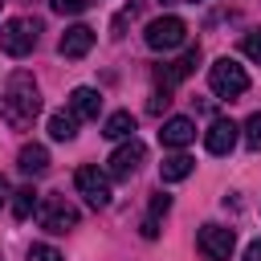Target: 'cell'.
<instances>
[{"label": "cell", "mask_w": 261, "mask_h": 261, "mask_svg": "<svg viewBox=\"0 0 261 261\" xmlns=\"http://www.w3.org/2000/svg\"><path fill=\"white\" fill-rule=\"evenodd\" d=\"M41 114V94H37V82L29 73H12L4 94H0V118L16 130H24L33 118Z\"/></svg>", "instance_id": "obj_1"}, {"label": "cell", "mask_w": 261, "mask_h": 261, "mask_svg": "<svg viewBox=\"0 0 261 261\" xmlns=\"http://www.w3.org/2000/svg\"><path fill=\"white\" fill-rule=\"evenodd\" d=\"M208 86H212L216 98H241V94L249 90V73H245V65H237L232 57H220V61L208 65Z\"/></svg>", "instance_id": "obj_2"}, {"label": "cell", "mask_w": 261, "mask_h": 261, "mask_svg": "<svg viewBox=\"0 0 261 261\" xmlns=\"http://www.w3.org/2000/svg\"><path fill=\"white\" fill-rule=\"evenodd\" d=\"M37 33H41V24L29 20V16L4 20V24H0V49H4L8 57H29L33 45H37Z\"/></svg>", "instance_id": "obj_3"}, {"label": "cell", "mask_w": 261, "mask_h": 261, "mask_svg": "<svg viewBox=\"0 0 261 261\" xmlns=\"http://www.w3.org/2000/svg\"><path fill=\"white\" fill-rule=\"evenodd\" d=\"M184 37H188V24H184L179 16H155V20L143 29V41H147V49H155V53L179 49V45H184Z\"/></svg>", "instance_id": "obj_4"}, {"label": "cell", "mask_w": 261, "mask_h": 261, "mask_svg": "<svg viewBox=\"0 0 261 261\" xmlns=\"http://www.w3.org/2000/svg\"><path fill=\"white\" fill-rule=\"evenodd\" d=\"M37 220L49 232H69V228H77V208L65 196H45L41 208H37Z\"/></svg>", "instance_id": "obj_5"}, {"label": "cell", "mask_w": 261, "mask_h": 261, "mask_svg": "<svg viewBox=\"0 0 261 261\" xmlns=\"http://www.w3.org/2000/svg\"><path fill=\"white\" fill-rule=\"evenodd\" d=\"M196 249L208 257V261H228L232 249H237V232L224 228V224H204L196 232Z\"/></svg>", "instance_id": "obj_6"}, {"label": "cell", "mask_w": 261, "mask_h": 261, "mask_svg": "<svg viewBox=\"0 0 261 261\" xmlns=\"http://www.w3.org/2000/svg\"><path fill=\"white\" fill-rule=\"evenodd\" d=\"M143 159H147V147H143L139 139H126L122 147L110 151V159H106V175H110V179H130V175L139 171Z\"/></svg>", "instance_id": "obj_7"}, {"label": "cell", "mask_w": 261, "mask_h": 261, "mask_svg": "<svg viewBox=\"0 0 261 261\" xmlns=\"http://www.w3.org/2000/svg\"><path fill=\"white\" fill-rule=\"evenodd\" d=\"M73 184H77V192L86 196V204H90V208H106V204H110V175H106V171H98L94 163L77 167Z\"/></svg>", "instance_id": "obj_8"}, {"label": "cell", "mask_w": 261, "mask_h": 261, "mask_svg": "<svg viewBox=\"0 0 261 261\" xmlns=\"http://www.w3.org/2000/svg\"><path fill=\"white\" fill-rule=\"evenodd\" d=\"M237 139H241V126H237L232 118H212V126L204 130L208 155H228V151L237 147Z\"/></svg>", "instance_id": "obj_9"}, {"label": "cell", "mask_w": 261, "mask_h": 261, "mask_svg": "<svg viewBox=\"0 0 261 261\" xmlns=\"http://www.w3.org/2000/svg\"><path fill=\"white\" fill-rule=\"evenodd\" d=\"M90 49H94V29H90V24H73V29H65V33H61V41H57V53H61V57H69V61L86 57Z\"/></svg>", "instance_id": "obj_10"}, {"label": "cell", "mask_w": 261, "mask_h": 261, "mask_svg": "<svg viewBox=\"0 0 261 261\" xmlns=\"http://www.w3.org/2000/svg\"><path fill=\"white\" fill-rule=\"evenodd\" d=\"M196 61H200V45H196V49H188L179 61H171V65H159V69H155V82H159L163 90H171L175 82H184V77L192 73V65H196Z\"/></svg>", "instance_id": "obj_11"}, {"label": "cell", "mask_w": 261, "mask_h": 261, "mask_svg": "<svg viewBox=\"0 0 261 261\" xmlns=\"http://www.w3.org/2000/svg\"><path fill=\"white\" fill-rule=\"evenodd\" d=\"M98 110H102V94L94 90V86H77L73 94H69V114L82 122V118H98Z\"/></svg>", "instance_id": "obj_12"}, {"label": "cell", "mask_w": 261, "mask_h": 261, "mask_svg": "<svg viewBox=\"0 0 261 261\" xmlns=\"http://www.w3.org/2000/svg\"><path fill=\"white\" fill-rule=\"evenodd\" d=\"M192 139H196V122H192V118H184V114L167 118V122H163V130H159V143H163V147H188Z\"/></svg>", "instance_id": "obj_13"}, {"label": "cell", "mask_w": 261, "mask_h": 261, "mask_svg": "<svg viewBox=\"0 0 261 261\" xmlns=\"http://www.w3.org/2000/svg\"><path fill=\"white\" fill-rule=\"evenodd\" d=\"M16 167H20L24 175H45V171H49V151H45L41 143H24L20 155H16Z\"/></svg>", "instance_id": "obj_14"}, {"label": "cell", "mask_w": 261, "mask_h": 261, "mask_svg": "<svg viewBox=\"0 0 261 261\" xmlns=\"http://www.w3.org/2000/svg\"><path fill=\"white\" fill-rule=\"evenodd\" d=\"M192 167H196L192 155H167V159L159 163V179H163V184H179V179L192 175Z\"/></svg>", "instance_id": "obj_15"}, {"label": "cell", "mask_w": 261, "mask_h": 261, "mask_svg": "<svg viewBox=\"0 0 261 261\" xmlns=\"http://www.w3.org/2000/svg\"><path fill=\"white\" fill-rule=\"evenodd\" d=\"M37 208H41V192H37L33 184H24V188L12 192V216H16V220H29Z\"/></svg>", "instance_id": "obj_16"}, {"label": "cell", "mask_w": 261, "mask_h": 261, "mask_svg": "<svg viewBox=\"0 0 261 261\" xmlns=\"http://www.w3.org/2000/svg\"><path fill=\"white\" fill-rule=\"evenodd\" d=\"M102 135H106V139H135V114H130V110H114V114L102 122Z\"/></svg>", "instance_id": "obj_17"}, {"label": "cell", "mask_w": 261, "mask_h": 261, "mask_svg": "<svg viewBox=\"0 0 261 261\" xmlns=\"http://www.w3.org/2000/svg\"><path fill=\"white\" fill-rule=\"evenodd\" d=\"M77 135V118L69 114V110H57V114H49V139H57V143H69Z\"/></svg>", "instance_id": "obj_18"}, {"label": "cell", "mask_w": 261, "mask_h": 261, "mask_svg": "<svg viewBox=\"0 0 261 261\" xmlns=\"http://www.w3.org/2000/svg\"><path fill=\"white\" fill-rule=\"evenodd\" d=\"M241 130H245V147H249V151H261V110L249 114Z\"/></svg>", "instance_id": "obj_19"}, {"label": "cell", "mask_w": 261, "mask_h": 261, "mask_svg": "<svg viewBox=\"0 0 261 261\" xmlns=\"http://www.w3.org/2000/svg\"><path fill=\"white\" fill-rule=\"evenodd\" d=\"M241 53H245L249 61H257V65H261V29L245 33V41H241Z\"/></svg>", "instance_id": "obj_20"}, {"label": "cell", "mask_w": 261, "mask_h": 261, "mask_svg": "<svg viewBox=\"0 0 261 261\" xmlns=\"http://www.w3.org/2000/svg\"><path fill=\"white\" fill-rule=\"evenodd\" d=\"M49 4H53V12H65V16H77L90 8V0H49Z\"/></svg>", "instance_id": "obj_21"}, {"label": "cell", "mask_w": 261, "mask_h": 261, "mask_svg": "<svg viewBox=\"0 0 261 261\" xmlns=\"http://www.w3.org/2000/svg\"><path fill=\"white\" fill-rule=\"evenodd\" d=\"M29 261H65V257H61L53 245H33V249H29Z\"/></svg>", "instance_id": "obj_22"}, {"label": "cell", "mask_w": 261, "mask_h": 261, "mask_svg": "<svg viewBox=\"0 0 261 261\" xmlns=\"http://www.w3.org/2000/svg\"><path fill=\"white\" fill-rule=\"evenodd\" d=\"M167 208H171V196H163V192H159V196L151 200V212H147V216H155V220H159V216H163Z\"/></svg>", "instance_id": "obj_23"}, {"label": "cell", "mask_w": 261, "mask_h": 261, "mask_svg": "<svg viewBox=\"0 0 261 261\" xmlns=\"http://www.w3.org/2000/svg\"><path fill=\"white\" fill-rule=\"evenodd\" d=\"M167 102H171V94H167V90H155V98H151V114H159Z\"/></svg>", "instance_id": "obj_24"}, {"label": "cell", "mask_w": 261, "mask_h": 261, "mask_svg": "<svg viewBox=\"0 0 261 261\" xmlns=\"http://www.w3.org/2000/svg\"><path fill=\"white\" fill-rule=\"evenodd\" d=\"M143 237H147V241L159 237V220H155V216H143Z\"/></svg>", "instance_id": "obj_25"}, {"label": "cell", "mask_w": 261, "mask_h": 261, "mask_svg": "<svg viewBox=\"0 0 261 261\" xmlns=\"http://www.w3.org/2000/svg\"><path fill=\"white\" fill-rule=\"evenodd\" d=\"M245 261H261V241H253V245L245 249Z\"/></svg>", "instance_id": "obj_26"}, {"label": "cell", "mask_w": 261, "mask_h": 261, "mask_svg": "<svg viewBox=\"0 0 261 261\" xmlns=\"http://www.w3.org/2000/svg\"><path fill=\"white\" fill-rule=\"evenodd\" d=\"M8 200V184H4V175H0V204Z\"/></svg>", "instance_id": "obj_27"}, {"label": "cell", "mask_w": 261, "mask_h": 261, "mask_svg": "<svg viewBox=\"0 0 261 261\" xmlns=\"http://www.w3.org/2000/svg\"><path fill=\"white\" fill-rule=\"evenodd\" d=\"M163 4H179V0H163Z\"/></svg>", "instance_id": "obj_28"}, {"label": "cell", "mask_w": 261, "mask_h": 261, "mask_svg": "<svg viewBox=\"0 0 261 261\" xmlns=\"http://www.w3.org/2000/svg\"><path fill=\"white\" fill-rule=\"evenodd\" d=\"M0 4H4V0H0Z\"/></svg>", "instance_id": "obj_29"}]
</instances>
